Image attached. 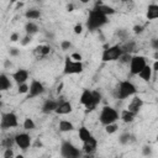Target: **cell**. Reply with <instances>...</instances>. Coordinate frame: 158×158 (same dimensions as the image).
<instances>
[{"label": "cell", "instance_id": "obj_33", "mask_svg": "<svg viewBox=\"0 0 158 158\" xmlns=\"http://www.w3.org/2000/svg\"><path fill=\"white\" fill-rule=\"evenodd\" d=\"M31 42H32V36H31V35H27V33H26V35L20 40V44H21V46H23V47H25V46H27V44H30Z\"/></svg>", "mask_w": 158, "mask_h": 158}, {"label": "cell", "instance_id": "obj_17", "mask_svg": "<svg viewBox=\"0 0 158 158\" xmlns=\"http://www.w3.org/2000/svg\"><path fill=\"white\" fill-rule=\"evenodd\" d=\"M51 51H52V48L48 44H40L33 49V54L37 58H44L51 53Z\"/></svg>", "mask_w": 158, "mask_h": 158}, {"label": "cell", "instance_id": "obj_7", "mask_svg": "<svg viewBox=\"0 0 158 158\" xmlns=\"http://www.w3.org/2000/svg\"><path fill=\"white\" fill-rule=\"evenodd\" d=\"M122 54V49L120 44H114V46H109L102 51L101 54V60L102 62H115L120 58V56Z\"/></svg>", "mask_w": 158, "mask_h": 158}, {"label": "cell", "instance_id": "obj_3", "mask_svg": "<svg viewBox=\"0 0 158 158\" xmlns=\"http://www.w3.org/2000/svg\"><path fill=\"white\" fill-rule=\"evenodd\" d=\"M118 118H120L118 112H117L114 107L107 106V105H105V106L101 109L100 114H99V121H100V123H101L102 126H106V125H109V123L116 122Z\"/></svg>", "mask_w": 158, "mask_h": 158}, {"label": "cell", "instance_id": "obj_6", "mask_svg": "<svg viewBox=\"0 0 158 158\" xmlns=\"http://www.w3.org/2000/svg\"><path fill=\"white\" fill-rule=\"evenodd\" d=\"M60 156L64 158H78L81 156V151L77 148L70 141H62L60 143Z\"/></svg>", "mask_w": 158, "mask_h": 158}, {"label": "cell", "instance_id": "obj_49", "mask_svg": "<svg viewBox=\"0 0 158 158\" xmlns=\"http://www.w3.org/2000/svg\"><path fill=\"white\" fill-rule=\"evenodd\" d=\"M19 1H21V0H10V2H12V4L14 2H19Z\"/></svg>", "mask_w": 158, "mask_h": 158}, {"label": "cell", "instance_id": "obj_16", "mask_svg": "<svg viewBox=\"0 0 158 158\" xmlns=\"http://www.w3.org/2000/svg\"><path fill=\"white\" fill-rule=\"evenodd\" d=\"M57 105H58V100L47 99V100L43 102V105H42V107H41V111H42L43 114L48 115V114H51V112H54Z\"/></svg>", "mask_w": 158, "mask_h": 158}, {"label": "cell", "instance_id": "obj_39", "mask_svg": "<svg viewBox=\"0 0 158 158\" xmlns=\"http://www.w3.org/2000/svg\"><path fill=\"white\" fill-rule=\"evenodd\" d=\"M9 54L10 57H19L20 56V49L16 47H10L9 48Z\"/></svg>", "mask_w": 158, "mask_h": 158}, {"label": "cell", "instance_id": "obj_28", "mask_svg": "<svg viewBox=\"0 0 158 158\" xmlns=\"http://www.w3.org/2000/svg\"><path fill=\"white\" fill-rule=\"evenodd\" d=\"M91 136V132L85 127V126H81V127H79V130H78V137H79V139L81 141V142H84V141H86L89 137Z\"/></svg>", "mask_w": 158, "mask_h": 158}, {"label": "cell", "instance_id": "obj_48", "mask_svg": "<svg viewBox=\"0 0 158 158\" xmlns=\"http://www.w3.org/2000/svg\"><path fill=\"white\" fill-rule=\"evenodd\" d=\"M79 1H80L81 4H88V2L90 1V0H79Z\"/></svg>", "mask_w": 158, "mask_h": 158}, {"label": "cell", "instance_id": "obj_12", "mask_svg": "<svg viewBox=\"0 0 158 158\" xmlns=\"http://www.w3.org/2000/svg\"><path fill=\"white\" fill-rule=\"evenodd\" d=\"M28 77H30V72L25 68H20L17 69L16 72H14L11 74V78L12 80L19 85V84H22V83H26L28 80Z\"/></svg>", "mask_w": 158, "mask_h": 158}, {"label": "cell", "instance_id": "obj_35", "mask_svg": "<svg viewBox=\"0 0 158 158\" xmlns=\"http://www.w3.org/2000/svg\"><path fill=\"white\" fill-rule=\"evenodd\" d=\"M116 35L118 36V38H121V40H123V41H126L127 37H128V33H127V31H126L125 28H120V30H117Z\"/></svg>", "mask_w": 158, "mask_h": 158}, {"label": "cell", "instance_id": "obj_13", "mask_svg": "<svg viewBox=\"0 0 158 158\" xmlns=\"http://www.w3.org/2000/svg\"><path fill=\"white\" fill-rule=\"evenodd\" d=\"M96 147H98V139L91 135L86 141L83 142L81 149H83L84 153H86L88 156H90V154H93L96 151Z\"/></svg>", "mask_w": 158, "mask_h": 158}, {"label": "cell", "instance_id": "obj_1", "mask_svg": "<svg viewBox=\"0 0 158 158\" xmlns=\"http://www.w3.org/2000/svg\"><path fill=\"white\" fill-rule=\"evenodd\" d=\"M109 22V16L101 14L99 10H96L95 7H93L89 11L88 19H86V28L89 31H96L99 28H101L102 26H105Z\"/></svg>", "mask_w": 158, "mask_h": 158}, {"label": "cell", "instance_id": "obj_42", "mask_svg": "<svg viewBox=\"0 0 158 158\" xmlns=\"http://www.w3.org/2000/svg\"><path fill=\"white\" fill-rule=\"evenodd\" d=\"M70 58H72L73 60H81V59H83L81 54H80V53H78V52L72 53V54H70Z\"/></svg>", "mask_w": 158, "mask_h": 158}, {"label": "cell", "instance_id": "obj_9", "mask_svg": "<svg viewBox=\"0 0 158 158\" xmlns=\"http://www.w3.org/2000/svg\"><path fill=\"white\" fill-rule=\"evenodd\" d=\"M44 90H46L44 85H43L40 80L33 79V80L31 81V84L28 85V91H27L26 99H35V98L42 95V94L44 93Z\"/></svg>", "mask_w": 158, "mask_h": 158}, {"label": "cell", "instance_id": "obj_38", "mask_svg": "<svg viewBox=\"0 0 158 158\" xmlns=\"http://www.w3.org/2000/svg\"><path fill=\"white\" fill-rule=\"evenodd\" d=\"M132 31H133V33H136V35H141V33L144 31V26H143V25H135V26L132 27Z\"/></svg>", "mask_w": 158, "mask_h": 158}, {"label": "cell", "instance_id": "obj_2", "mask_svg": "<svg viewBox=\"0 0 158 158\" xmlns=\"http://www.w3.org/2000/svg\"><path fill=\"white\" fill-rule=\"evenodd\" d=\"M137 93V88L136 85L130 81V80H122L118 83L117 88H116V91H115V96L116 99L118 100H125L130 96H133L136 95Z\"/></svg>", "mask_w": 158, "mask_h": 158}, {"label": "cell", "instance_id": "obj_32", "mask_svg": "<svg viewBox=\"0 0 158 158\" xmlns=\"http://www.w3.org/2000/svg\"><path fill=\"white\" fill-rule=\"evenodd\" d=\"M117 130H118V125H117L116 122H112V123H109V125L105 126V131H106V133H109V135L115 133Z\"/></svg>", "mask_w": 158, "mask_h": 158}, {"label": "cell", "instance_id": "obj_14", "mask_svg": "<svg viewBox=\"0 0 158 158\" xmlns=\"http://www.w3.org/2000/svg\"><path fill=\"white\" fill-rule=\"evenodd\" d=\"M73 111V106L68 100H58V105L54 110L57 115H68Z\"/></svg>", "mask_w": 158, "mask_h": 158}, {"label": "cell", "instance_id": "obj_41", "mask_svg": "<svg viewBox=\"0 0 158 158\" xmlns=\"http://www.w3.org/2000/svg\"><path fill=\"white\" fill-rule=\"evenodd\" d=\"M81 32H83V25L81 23H77L74 26V33L75 35H80Z\"/></svg>", "mask_w": 158, "mask_h": 158}, {"label": "cell", "instance_id": "obj_43", "mask_svg": "<svg viewBox=\"0 0 158 158\" xmlns=\"http://www.w3.org/2000/svg\"><path fill=\"white\" fill-rule=\"evenodd\" d=\"M20 40V35L17 33V32H12L11 35H10V41L11 42H16V41H19Z\"/></svg>", "mask_w": 158, "mask_h": 158}, {"label": "cell", "instance_id": "obj_21", "mask_svg": "<svg viewBox=\"0 0 158 158\" xmlns=\"http://www.w3.org/2000/svg\"><path fill=\"white\" fill-rule=\"evenodd\" d=\"M11 85H12V84H11L10 78H9L6 74L0 73V93L11 89Z\"/></svg>", "mask_w": 158, "mask_h": 158}, {"label": "cell", "instance_id": "obj_40", "mask_svg": "<svg viewBox=\"0 0 158 158\" xmlns=\"http://www.w3.org/2000/svg\"><path fill=\"white\" fill-rule=\"evenodd\" d=\"M4 158H12L15 154H14V151H12V148H5V151H4Z\"/></svg>", "mask_w": 158, "mask_h": 158}, {"label": "cell", "instance_id": "obj_26", "mask_svg": "<svg viewBox=\"0 0 158 158\" xmlns=\"http://www.w3.org/2000/svg\"><path fill=\"white\" fill-rule=\"evenodd\" d=\"M120 46H121V44H120ZM121 49H122V52H126V53H131V54H132V52L136 51V42H135V41H128V40H126V42L121 46Z\"/></svg>", "mask_w": 158, "mask_h": 158}, {"label": "cell", "instance_id": "obj_31", "mask_svg": "<svg viewBox=\"0 0 158 158\" xmlns=\"http://www.w3.org/2000/svg\"><path fill=\"white\" fill-rule=\"evenodd\" d=\"M131 57H132V54L131 53H126V52H122V54L120 56V58L117 59L120 63H122V64H128L130 63V60H131Z\"/></svg>", "mask_w": 158, "mask_h": 158}, {"label": "cell", "instance_id": "obj_24", "mask_svg": "<svg viewBox=\"0 0 158 158\" xmlns=\"http://www.w3.org/2000/svg\"><path fill=\"white\" fill-rule=\"evenodd\" d=\"M38 31H40V27H38L37 23H35L33 21H30V20H28V22H26V25H25V32H26L27 35L33 36V35H36Z\"/></svg>", "mask_w": 158, "mask_h": 158}, {"label": "cell", "instance_id": "obj_52", "mask_svg": "<svg viewBox=\"0 0 158 158\" xmlns=\"http://www.w3.org/2000/svg\"><path fill=\"white\" fill-rule=\"evenodd\" d=\"M35 1H37V2H42L43 0H35Z\"/></svg>", "mask_w": 158, "mask_h": 158}, {"label": "cell", "instance_id": "obj_45", "mask_svg": "<svg viewBox=\"0 0 158 158\" xmlns=\"http://www.w3.org/2000/svg\"><path fill=\"white\" fill-rule=\"evenodd\" d=\"M11 67H12L11 60H10V59H5V60H4V68H5V69H9V68H11Z\"/></svg>", "mask_w": 158, "mask_h": 158}, {"label": "cell", "instance_id": "obj_8", "mask_svg": "<svg viewBox=\"0 0 158 158\" xmlns=\"http://www.w3.org/2000/svg\"><path fill=\"white\" fill-rule=\"evenodd\" d=\"M130 73L132 75H137L147 64V59L146 57L143 56H139V54H135L131 57V60H130Z\"/></svg>", "mask_w": 158, "mask_h": 158}, {"label": "cell", "instance_id": "obj_44", "mask_svg": "<svg viewBox=\"0 0 158 158\" xmlns=\"http://www.w3.org/2000/svg\"><path fill=\"white\" fill-rule=\"evenodd\" d=\"M151 46L154 51H158V40L157 38H152L151 40Z\"/></svg>", "mask_w": 158, "mask_h": 158}, {"label": "cell", "instance_id": "obj_47", "mask_svg": "<svg viewBox=\"0 0 158 158\" xmlns=\"http://www.w3.org/2000/svg\"><path fill=\"white\" fill-rule=\"evenodd\" d=\"M73 9H74V5H73V4H68V5H67V11L70 12V11H73Z\"/></svg>", "mask_w": 158, "mask_h": 158}, {"label": "cell", "instance_id": "obj_37", "mask_svg": "<svg viewBox=\"0 0 158 158\" xmlns=\"http://www.w3.org/2000/svg\"><path fill=\"white\" fill-rule=\"evenodd\" d=\"M142 156H144V157H149V156H152V147L151 146H143L142 147Z\"/></svg>", "mask_w": 158, "mask_h": 158}, {"label": "cell", "instance_id": "obj_19", "mask_svg": "<svg viewBox=\"0 0 158 158\" xmlns=\"http://www.w3.org/2000/svg\"><path fill=\"white\" fill-rule=\"evenodd\" d=\"M146 17H147V20H149V21L158 19V5H157V4H149V5H148Z\"/></svg>", "mask_w": 158, "mask_h": 158}, {"label": "cell", "instance_id": "obj_27", "mask_svg": "<svg viewBox=\"0 0 158 158\" xmlns=\"http://www.w3.org/2000/svg\"><path fill=\"white\" fill-rule=\"evenodd\" d=\"M23 16H25L27 20H37V19L41 17V11L37 10V9H30V10H27V11L23 14Z\"/></svg>", "mask_w": 158, "mask_h": 158}, {"label": "cell", "instance_id": "obj_25", "mask_svg": "<svg viewBox=\"0 0 158 158\" xmlns=\"http://www.w3.org/2000/svg\"><path fill=\"white\" fill-rule=\"evenodd\" d=\"M58 128L60 132H72V131H74V125L68 120H60Z\"/></svg>", "mask_w": 158, "mask_h": 158}, {"label": "cell", "instance_id": "obj_46", "mask_svg": "<svg viewBox=\"0 0 158 158\" xmlns=\"http://www.w3.org/2000/svg\"><path fill=\"white\" fill-rule=\"evenodd\" d=\"M151 68H152V72H153V73H157V72H158V60H154V62H153V65H152Z\"/></svg>", "mask_w": 158, "mask_h": 158}, {"label": "cell", "instance_id": "obj_51", "mask_svg": "<svg viewBox=\"0 0 158 158\" xmlns=\"http://www.w3.org/2000/svg\"><path fill=\"white\" fill-rule=\"evenodd\" d=\"M120 1H121V2H126V4H127V2H128V1H131V0H120Z\"/></svg>", "mask_w": 158, "mask_h": 158}, {"label": "cell", "instance_id": "obj_36", "mask_svg": "<svg viewBox=\"0 0 158 158\" xmlns=\"http://www.w3.org/2000/svg\"><path fill=\"white\" fill-rule=\"evenodd\" d=\"M70 47H72V42H70L69 40H63V41L60 42V48H62V51H68Z\"/></svg>", "mask_w": 158, "mask_h": 158}, {"label": "cell", "instance_id": "obj_10", "mask_svg": "<svg viewBox=\"0 0 158 158\" xmlns=\"http://www.w3.org/2000/svg\"><path fill=\"white\" fill-rule=\"evenodd\" d=\"M79 101H80L81 105L85 106V111L86 112H90V111H93V110L96 109V106L93 104V93L89 89H84L83 90V93L80 94Z\"/></svg>", "mask_w": 158, "mask_h": 158}, {"label": "cell", "instance_id": "obj_4", "mask_svg": "<svg viewBox=\"0 0 158 158\" xmlns=\"http://www.w3.org/2000/svg\"><path fill=\"white\" fill-rule=\"evenodd\" d=\"M84 70V64L81 60H73L70 57H65L64 59V67H63V74L64 75H73V74H80Z\"/></svg>", "mask_w": 158, "mask_h": 158}, {"label": "cell", "instance_id": "obj_5", "mask_svg": "<svg viewBox=\"0 0 158 158\" xmlns=\"http://www.w3.org/2000/svg\"><path fill=\"white\" fill-rule=\"evenodd\" d=\"M19 126V118L15 112H4L0 117V130L6 131L10 128H15Z\"/></svg>", "mask_w": 158, "mask_h": 158}, {"label": "cell", "instance_id": "obj_18", "mask_svg": "<svg viewBox=\"0 0 158 158\" xmlns=\"http://www.w3.org/2000/svg\"><path fill=\"white\" fill-rule=\"evenodd\" d=\"M94 7H95L96 10H99L101 14L106 15V16H110V15L116 14V10H115L112 6H109V5H106V4H102L101 1H98Z\"/></svg>", "mask_w": 158, "mask_h": 158}, {"label": "cell", "instance_id": "obj_29", "mask_svg": "<svg viewBox=\"0 0 158 158\" xmlns=\"http://www.w3.org/2000/svg\"><path fill=\"white\" fill-rule=\"evenodd\" d=\"M22 126H23V128H25L26 131H32V130L36 128V123H35V121H33L31 117H26V118L23 120Z\"/></svg>", "mask_w": 158, "mask_h": 158}, {"label": "cell", "instance_id": "obj_34", "mask_svg": "<svg viewBox=\"0 0 158 158\" xmlns=\"http://www.w3.org/2000/svg\"><path fill=\"white\" fill-rule=\"evenodd\" d=\"M27 91H28V84H27V81L17 85V93L19 94H27Z\"/></svg>", "mask_w": 158, "mask_h": 158}, {"label": "cell", "instance_id": "obj_23", "mask_svg": "<svg viewBox=\"0 0 158 158\" xmlns=\"http://www.w3.org/2000/svg\"><path fill=\"white\" fill-rule=\"evenodd\" d=\"M135 142V136L131 135L130 132H122L120 136H118V143L122 144V146H126V144H130Z\"/></svg>", "mask_w": 158, "mask_h": 158}, {"label": "cell", "instance_id": "obj_15", "mask_svg": "<svg viewBox=\"0 0 158 158\" xmlns=\"http://www.w3.org/2000/svg\"><path fill=\"white\" fill-rule=\"evenodd\" d=\"M143 104H144V102H143L142 98L133 95V99L130 101V104H128V106H127V110H130V111H132V112H135V114L137 115V114L139 112V110L142 109Z\"/></svg>", "mask_w": 158, "mask_h": 158}, {"label": "cell", "instance_id": "obj_50", "mask_svg": "<svg viewBox=\"0 0 158 158\" xmlns=\"http://www.w3.org/2000/svg\"><path fill=\"white\" fill-rule=\"evenodd\" d=\"M1 106H2V101H1V93H0V109H1Z\"/></svg>", "mask_w": 158, "mask_h": 158}, {"label": "cell", "instance_id": "obj_20", "mask_svg": "<svg viewBox=\"0 0 158 158\" xmlns=\"http://www.w3.org/2000/svg\"><path fill=\"white\" fill-rule=\"evenodd\" d=\"M143 81H151V79H152V75H153V72H152V68H151V65H148V64H146V67L137 74Z\"/></svg>", "mask_w": 158, "mask_h": 158}, {"label": "cell", "instance_id": "obj_30", "mask_svg": "<svg viewBox=\"0 0 158 158\" xmlns=\"http://www.w3.org/2000/svg\"><path fill=\"white\" fill-rule=\"evenodd\" d=\"M14 144H15V138H14V136H7V137L2 138V141H1V146H2L4 148H12Z\"/></svg>", "mask_w": 158, "mask_h": 158}, {"label": "cell", "instance_id": "obj_22", "mask_svg": "<svg viewBox=\"0 0 158 158\" xmlns=\"http://www.w3.org/2000/svg\"><path fill=\"white\" fill-rule=\"evenodd\" d=\"M120 118H121L122 122H125V123H131V122L136 118V114L132 112V111H130V110H127V109H125V110L121 111Z\"/></svg>", "mask_w": 158, "mask_h": 158}, {"label": "cell", "instance_id": "obj_11", "mask_svg": "<svg viewBox=\"0 0 158 158\" xmlns=\"http://www.w3.org/2000/svg\"><path fill=\"white\" fill-rule=\"evenodd\" d=\"M14 138H15V144H16L20 149H22V151H26L27 148H30L31 142H32L31 136H30L28 133H26V132L16 133V135L14 136Z\"/></svg>", "mask_w": 158, "mask_h": 158}]
</instances>
